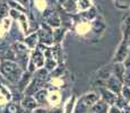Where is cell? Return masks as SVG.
I'll use <instances>...</instances> for the list:
<instances>
[{"label":"cell","mask_w":130,"mask_h":113,"mask_svg":"<svg viewBox=\"0 0 130 113\" xmlns=\"http://www.w3.org/2000/svg\"><path fill=\"white\" fill-rule=\"evenodd\" d=\"M129 49H130V39H129Z\"/></svg>","instance_id":"32"},{"label":"cell","mask_w":130,"mask_h":113,"mask_svg":"<svg viewBox=\"0 0 130 113\" xmlns=\"http://www.w3.org/2000/svg\"><path fill=\"white\" fill-rule=\"evenodd\" d=\"M116 7L119 9L130 8V0H116Z\"/></svg>","instance_id":"19"},{"label":"cell","mask_w":130,"mask_h":113,"mask_svg":"<svg viewBox=\"0 0 130 113\" xmlns=\"http://www.w3.org/2000/svg\"><path fill=\"white\" fill-rule=\"evenodd\" d=\"M45 69L47 70V71H52V70H54L57 68V62L56 60L51 59V58H47V59L45 60Z\"/></svg>","instance_id":"20"},{"label":"cell","mask_w":130,"mask_h":113,"mask_svg":"<svg viewBox=\"0 0 130 113\" xmlns=\"http://www.w3.org/2000/svg\"><path fill=\"white\" fill-rule=\"evenodd\" d=\"M54 70H56V71L53 72V76H59V75H61L62 72H63L64 68H63V66H60V67H57Z\"/></svg>","instance_id":"27"},{"label":"cell","mask_w":130,"mask_h":113,"mask_svg":"<svg viewBox=\"0 0 130 113\" xmlns=\"http://www.w3.org/2000/svg\"><path fill=\"white\" fill-rule=\"evenodd\" d=\"M37 40H39V34L32 33V34H29L28 36H26V39H25V44L28 47H31V49H34V47L36 46Z\"/></svg>","instance_id":"15"},{"label":"cell","mask_w":130,"mask_h":113,"mask_svg":"<svg viewBox=\"0 0 130 113\" xmlns=\"http://www.w3.org/2000/svg\"><path fill=\"white\" fill-rule=\"evenodd\" d=\"M47 70L46 69H40L34 76V78L31 80L28 86L25 89V95L26 96H31V95H35L40 89H42V85H43L44 80L46 79Z\"/></svg>","instance_id":"2"},{"label":"cell","mask_w":130,"mask_h":113,"mask_svg":"<svg viewBox=\"0 0 130 113\" xmlns=\"http://www.w3.org/2000/svg\"><path fill=\"white\" fill-rule=\"evenodd\" d=\"M11 50L18 57H25V56H27V52H28L26 45L23 44V43H21V42H17V43L12 44L11 45Z\"/></svg>","instance_id":"12"},{"label":"cell","mask_w":130,"mask_h":113,"mask_svg":"<svg viewBox=\"0 0 130 113\" xmlns=\"http://www.w3.org/2000/svg\"><path fill=\"white\" fill-rule=\"evenodd\" d=\"M19 109H21V107H19L17 104L10 103V104H8V106L6 107V111H5V113H18Z\"/></svg>","instance_id":"22"},{"label":"cell","mask_w":130,"mask_h":113,"mask_svg":"<svg viewBox=\"0 0 130 113\" xmlns=\"http://www.w3.org/2000/svg\"><path fill=\"white\" fill-rule=\"evenodd\" d=\"M97 101H99V95L96 93L85 94L83 97H80V100L76 104L75 113H86L87 110L91 109Z\"/></svg>","instance_id":"3"},{"label":"cell","mask_w":130,"mask_h":113,"mask_svg":"<svg viewBox=\"0 0 130 113\" xmlns=\"http://www.w3.org/2000/svg\"><path fill=\"white\" fill-rule=\"evenodd\" d=\"M19 5H21V4H19L18 1H16V0H10V1H9V6H10V7L18 9V10H21V11H25V8H24V7L19 6Z\"/></svg>","instance_id":"24"},{"label":"cell","mask_w":130,"mask_h":113,"mask_svg":"<svg viewBox=\"0 0 130 113\" xmlns=\"http://www.w3.org/2000/svg\"><path fill=\"white\" fill-rule=\"evenodd\" d=\"M92 112L93 113H107V111H109V104L105 102V101H97L95 104L93 105V106L91 107Z\"/></svg>","instance_id":"10"},{"label":"cell","mask_w":130,"mask_h":113,"mask_svg":"<svg viewBox=\"0 0 130 113\" xmlns=\"http://www.w3.org/2000/svg\"><path fill=\"white\" fill-rule=\"evenodd\" d=\"M8 14V8H7V5L1 4L0 5V18H4L5 16H7Z\"/></svg>","instance_id":"25"},{"label":"cell","mask_w":130,"mask_h":113,"mask_svg":"<svg viewBox=\"0 0 130 113\" xmlns=\"http://www.w3.org/2000/svg\"><path fill=\"white\" fill-rule=\"evenodd\" d=\"M85 17H86L87 19H93L96 17V9H95V7H91V8L88 9V11L85 12Z\"/></svg>","instance_id":"23"},{"label":"cell","mask_w":130,"mask_h":113,"mask_svg":"<svg viewBox=\"0 0 130 113\" xmlns=\"http://www.w3.org/2000/svg\"><path fill=\"white\" fill-rule=\"evenodd\" d=\"M122 96L124 97V99L127 100V101H129L130 100V90H129V88L127 86H123L122 87Z\"/></svg>","instance_id":"26"},{"label":"cell","mask_w":130,"mask_h":113,"mask_svg":"<svg viewBox=\"0 0 130 113\" xmlns=\"http://www.w3.org/2000/svg\"><path fill=\"white\" fill-rule=\"evenodd\" d=\"M64 31H66L64 28H60V27H58V28H57L56 31L53 32V39H54V41H57V42L61 41L62 37H63Z\"/></svg>","instance_id":"21"},{"label":"cell","mask_w":130,"mask_h":113,"mask_svg":"<svg viewBox=\"0 0 130 113\" xmlns=\"http://www.w3.org/2000/svg\"><path fill=\"white\" fill-rule=\"evenodd\" d=\"M123 113H130V106H128V105H127V106L124 107V111H123Z\"/></svg>","instance_id":"30"},{"label":"cell","mask_w":130,"mask_h":113,"mask_svg":"<svg viewBox=\"0 0 130 113\" xmlns=\"http://www.w3.org/2000/svg\"><path fill=\"white\" fill-rule=\"evenodd\" d=\"M50 113H61V110H59V109H54V110H52Z\"/></svg>","instance_id":"31"},{"label":"cell","mask_w":130,"mask_h":113,"mask_svg":"<svg viewBox=\"0 0 130 113\" xmlns=\"http://www.w3.org/2000/svg\"><path fill=\"white\" fill-rule=\"evenodd\" d=\"M106 88L110 89L111 92H113L114 94H119V93L122 90L121 80L113 75V76H111L106 80Z\"/></svg>","instance_id":"6"},{"label":"cell","mask_w":130,"mask_h":113,"mask_svg":"<svg viewBox=\"0 0 130 113\" xmlns=\"http://www.w3.org/2000/svg\"><path fill=\"white\" fill-rule=\"evenodd\" d=\"M29 82V74L27 72L26 75H23V77H22V79L19 80V89L21 90H23V89H26V87L28 86L27 85V83Z\"/></svg>","instance_id":"18"},{"label":"cell","mask_w":130,"mask_h":113,"mask_svg":"<svg viewBox=\"0 0 130 113\" xmlns=\"http://www.w3.org/2000/svg\"><path fill=\"white\" fill-rule=\"evenodd\" d=\"M22 107L24 110H28V111H33L37 107V101L32 96H26L22 101Z\"/></svg>","instance_id":"7"},{"label":"cell","mask_w":130,"mask_h":113,"mask_svg":"<svg viewBox=\"0 0 130 113\" xmlns=\"http://www.w3.org/2000/svg\"><path fill=\"white\" fill-rule=\"evenodd\" d=\"M101 94H102V99H103V101H105L107 104H114L116 101H117V97H118V95H116L110 89L101 88Z\"/></svg>","instance_id":"9"},{"label":"cell","mask_w":130,"mask_h":113,"mask_svg":"<svg viewBox=\"0 0 130 113\" xmlns=\"http://www.w3.org/2000/svg\"><path fill=\"white\" fill-rule=\"evenodd\" d=\"M113 72H114V76L118 77L120 80H122L124 77L126 68H124V66L121 62H116V64H114V67H113Z\"/></svg>","instance_id":"14"},{"label":"cell","mask_w":130,"mask_h":113,"mask_svg":"<svg viewBox=\"0 0 130 113\" xmlns=\"http://www.w3.org/2000/svg\"><path fill=\"white\" fill-rule=\"evenodd\" d=\"M0 71L11 83H19L23 77V70L22 68L11 60H4L0 63Z\"/></svg>","instance_id":"1"},{"label":"cell","mask_w":130,"mask_h":113,"mask_svg":"<svg viewBox=\"0 0 130 113\" xmlns=\"http://www.w3.org/2000/svg\"><path fill=\"white\" fill-rule=\"evenodd\" d=\"M45 21L47 23V25H50L51 27H54V28L60 27V24H61L58 14L57 12H52V11L49 15H45Z\"/></svg>","instance_id":"8"},{"label":"cell","mask_w":130,"mask_h":113,"mask_svg":"<svg viewBox=\"0 0 130 113\" xmlns=\"http://www.w3.org/2000/svg\"><path fill=\"white\" fill-rule=\"evenodd\" d=\"M46 96H47V90L42 88L34 95V99H35L37 102H44L46 100Z\"/></svg>","instance_id":"17"},{"label":"cell","mask_w":130,"mask_h":113,"mask_svg":"<svg viewBox=\"0 0 130 113\" xmlns=\"http://www.w3.org/2000/svg\"><path fill=\"white\" fill-rule=\"evenodd\" d=\"M91 7H93L91 0H77V9L78 10H88Z\"/></svg>","instance_id":"16"},{"label":"cell","mask_w":130,"mask_h":113,"mask_svg":"<svg viewBox=\"0 0 130 113\" xmlns=\"http://www.w3.org/2000/svg\"><path fill=\"white\" fill-rule=\"evenodd\" d=\"M32 113H47V111L45 109H42V107H36L35 110H33Z\"/></svg>","instance_id":"28"},{"label":"cell","mask_w":130,"mask_h":113,"mask_svg":"<svg viewBox=\"0 0 130 113\" xmlns=\"http://www.w3.org/2000/svg\"><path fill=\"white\" fill-rule=\"evenodd\" d=\"M128 54H129V41L122 39V42L120 43L118 51H117L116 56H114V61L122 63L128 58Z\"/></svg>","instance_id":"4"},{"label":"cell","mask_w":130,"mask_h":113,"mask_svg":"<svg viewBox=\"0 0 130 113\" xmlns=\"http://www.w3.org/2000/svg\"><path fill=\"white\" fill-rule=\"evenodd\" d=\"M32 62H33L34 64L37 67V68H41L44 66V57L43 54H42L41 51H39V50H35L33 53V58H32Z\"/></svg>","instance_id":"13"},{"label":"cell","mask_w":130,"mask_h":113,"mask_svg":"<svg viewBox=\"0 0 130 113\" xmlns=\"http://www.w3.org/2000/svg\"><path fill=\"white\" fill-rule=\"evenodd\" d=\"M122 39L129 41L130 39V15L124 16L123 21H122Z\"/></svg>","instance_id":"11"},{"label":"cell","mask_w":130,"mask_h":113,"mask_svg":"<svg viewBox=\"0 0 130 113\" xmlns=\"http://www.w3.org/2000/svg\"><path fill=\"white\" fill-rule=\"evenodd\" d=\"M110 113H121V112H120L119 107H117V106H112L111 109H110Z\"/></svg>","instance_id":"29"},{"label":"cell","mask_w":130,"mask_h":113,"mask_svg":"<svg viewBox=\"0 0 130 113\" xmlns=\"http://www.w3.org/2000/svg\"><path fill=\"white\" fill-rule=\"evenodd\" d=\"M39 41L40 43L50 45L53 43V32H51V29L46 26H42V28L39 31Z\"/></svg>","instance_id":"5"}]
</instances>
